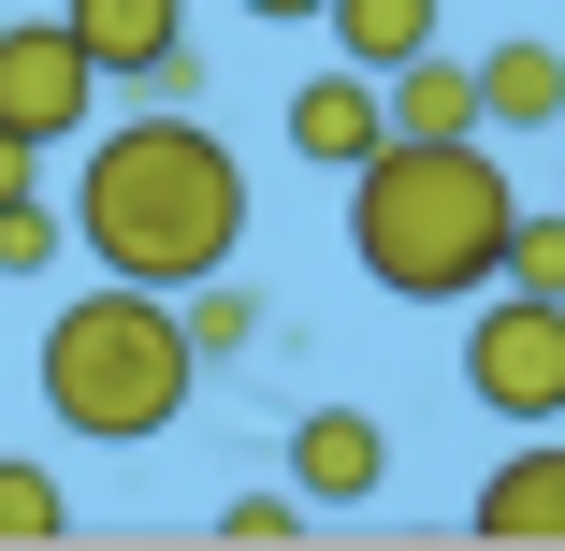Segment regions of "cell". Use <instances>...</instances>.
Segmentation results:
<instances>
[{"label": "cell", "mask_w": 565, "mask_h": 551, "mask_svg": "<svg viewBox=\"0 0 565 551\" xmlns=\"http://www.w3.org/2000/svg\"><path fill=\"white\" fill-rule=\"evenodd\" d=\"M508 160L493 131H377L349 160V262L392 290V305H465L508 276Z\"/></svg>", "instance_id": "7a4b0ae2"}, {"label": "cell", "mask_w": 565, "mask_h": 551, "mask_svg": "<svg viewBox=\"0 0 565 551\" xmlns=\"http://www.w3.org/2000/svg\"><path fill=\"white\" fill-rule=\"evenodd\" d=\"M174 335H189V363H247V349H262V290H247L233 262L189 276V290H174Z\"/></svg>", "instance_id": "8fae6325"}, {"label": "cell", "mask_w": 565, "mask_h": 551, "mask_svg": "<svg viewBox=\"0 0 565 551\" xmlns=\"http://www.w3.org/2000/svg\"><path fill=\"white\" fill-rule=\"evenodd\" d=\"M377 479H392V435H377L363 406H305V421H290V494H305L319 522H333V508H363Z\"/></svg>", "instance_id": "52a82bcc"}, {"label": "cell", "mask_w": 565, "mask_h": 551, "mask_svg": "<svg viewBox=\"0 0 565 551\" xmlns=\"http://www.w3.org/2000/svg\"><path fill=\"white\" fill-rule=\"evenodd\" d=\"M247 15H262V30H305V15H319V0H247Z\"/></svg>", "instance_id": "ac0fdd59"}, {"label": "cell", "mask_w": 565, "mask_h": 551, "mask_svg": "<svg viewBox=\"0 0 565 551\" xmlns=\"http://www.w3.org/2000/svg\"><path fill=\"white\" fill-rule=\"evenodd\" d=\"M319 15H333V59L349 73H392V59L435 44V0H319Z\"/></svg>", "instance_id": "7c38bea8"}, {"label": "cell", "mask_w": 565, "mask_h": 551, "mask_svg": "<svg viewBox=\"0 0 565 551\" xmlns=\"http://www.w3.org/2000/svg\"><path fill=\"white\" fill-rule=\"evenodd\" d=\"M58 233L102 262V276H131V290H189L247 247V160L217 146L203 117H117L87 160H73V203H58Z\"/></svg>", "instance_id": "6da1fadb"}, {"label": "cell", "mask_w": 565, "mask_h": 551, "mask_svg": "<svg viewBox=\"0 0 565 551\" xmlns=\"http://www.w3.org/2000/svg\"><path fill=\"white\" fill-rule=\"evenodd\" d=\"M15 189H44V146H30V131H0V203H15Z\"/></svg>", "instance_id": "e0dca14e"}, {"label": "cell", "mask_w": 565, "mask_h": 551, "mask_svg": "<svg viewBox=\"0 0 565 551\" xmlns=\"http://www.w3.org/2000/svg\"><path fill=\"white\" fill-rule=\"evenodd\" d=\"M58 537H73V494H58V465L0 451V551H58Z\"/></svg>", "instance_id": "4fadbf2b"}, {"label": "cell", "mask_w": 565, "mask_h": 551, "mask_svg": "<svg viewBox=\"0 0 565 551\" xmlns=\"http://www.w3.org/2000/svg\"><path fill=\"white\" fill-rule=\"evenodd\" d=\"M319 508L305 494H233V508H217V537H247V551H276V537H305Z\"/></svg>", "instance_id": "2e32d148"}, {"label": "cell", "mask_w": 565, "mask_h": 551, "mask_svg": "<svg viewBox=\"0 0 565 551\" xmlns=\"http://www.w3.org/2000/svg\"><path fill=\"white\" fill-rule=\"evenodd\" d=\"M58 262H73L58 203H44V189H15V203H0V276H58Z\"/></svg>", "instance_id": "5bb4252c"}, {"label": "cell", "mask_w": 565, "mask_h": 551, "mask_svg": "<svg viewBox=\"0 0 565 551\" xmlns=\"http://www.w3.org/2000/svg\"><path fill=\"white\" fill-rule=\"evenodd\" d=\"M87 117H102V73H87V44H73L58 15H15V30H0V131L73 146Z\"/></svg>", "instance_id": "5b68a950"}, {"label": "cell", "mask_w": 565, "mask_h": 551, "mask_svg": "<svg viewBox=\"0 0 565 551\" xmlns=\"http://www.w3.org/2000/svg\"><path fill=\"white\" fill-rule=\"evenodd\" d=\"M203 392L189 335H174V290H131V276H102L44 319V421L87 435V451H146V435H174Z\"/></svg>", "instance_id": "3957f363"}, {"label": "cell", "mask_w": 565, "mask_h": 551, "mask_svg": "<svg viewBox=\"0 0 565 551\" xmlns=\"http://www.w3.org/2000/svg\"><path fill=\"white\" fill-rule=\"evenodd\" d=\"M508 290H565V203H522L508 218Z\"/></svg>", "instance_id": "9a60e30c"}, {"label": "cell", "mask_w": 565, "mask_h": 551, "mask_svg": "<svg viewBox=\"0 0 565 551\" xmlns=\"http://www.w3.org/2000/svg\"><path fill=\"white\" fill-rule=\"evenodd\" d=\"M493 551H565V435L551 421H522V451L479 479V508H465Z\"/></svg>", "instance_id": "8992f818"}, {"label": "cell", "mask_w": 565, "mask_h": 551, "mask_svg": "<svg viewBox=\"0 0 565 551\" xmlns=\"http://www.w3.org/2000/svg\"><path fill=\"white\" fill-rule=\"evenodd\" d=\"M58 30L87 44V73H102V87H131L146 59H174V44H189V0H58Z\"/></svg>", "instance_id": "ba28073f"}, {"label": "cell", "mask_w": 565, "mask_h": 551, "mask_svg": "<svg viewBox=\"0 0 565 551\" xmlns=\"http://www.w3.org/2000/svg\"><path fill=\"white\" fill-rule=\"evenodd\" d=\"M479 73V131H565V44H493Z\"/></svg>", "instance_id": "30bf717a"}, {"label": "cell", "mask_w": 565, "mask_h": 551, "mask_svg": "<svg viewBox=\"0 0 565 551\" xmlns=\"http://www.w3.org/2000/svg\"><path fill=\"white\" fill-rule=\"evenodd\" d=\"M377 131H392V117H377V73H349V59H333V73H305V87H290V160L349 174Z\"/></svg>", "instance_id": "9c48e42d"}, {"label": "cell", "mask_w": 565, "mask_h": 551, "mask_svg": "<svg viewBox=\"0 0 565 551\" xmlns=\"http://www.w3.org/2000/svg\"><path fill=\"white\" fill-rule=\"evenodd\" d=\"M465 392L493 421H565V290H465Z\"/></svg>", "instance_id": "277c9868"}]
</instances>
